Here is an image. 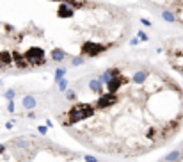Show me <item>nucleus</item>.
Returning <instances> with one entry per match:
<instances>
[{
  "instance_id": "nucleus-1",
  "label": "nucleus",
  "mask_w": 183,
  "mask_h": 162,
  "mask_svg": "<svg viewBox=\"0 0 183 162\" xmlns=\"http://www.w3.org/2000/svg\"><path fill=\"white\" fill-rule=\"evenodd\" d=\"M61 126L85 148L112 157H142L183 128V87L141 59H121L68 86Z\"/></svg>"
},
{
  "instance_id": "nucleus-2",
  "label": "nucleus",
  "mask_w": 183,
  "mask_h": 162,
  "mask_svg": "<svg viewBox=\"0 0 183 162\" xmlns=\"http://www.w3.org/2000/svg\"><path fill=\"white\" fill-rule=\"evenodd\" d=\"M142 4L162 20L183 27V0H142Z\"/></svg>"
},
{
  "instance_id": "nucleus-3",
  "label": "nucleus",
  "mask_w": 183,
  "mask_h": 162,
  "mask_svg": "<svg viewBox=\"0 0 183 162\" xmlns=\"http://www.w3.org/2000/svg\"><path fill=\"white\" fill-rule=\"evenodd\" d=\"M162 48L169 68L183 77V36H171L163 39Z\"/></svg>"
},
{
  "instance_id": "nucleus-4",
  "label": "nucleus",
  "mask_w": 183,
  "mask_h": 162,
  "mask_svg": "<svg viewBox=\"0 0 183 162\" xmlns=\"http://www.w3.org/2000/svg\"><path fill=\"white\" fill-rule=\"evenodd\" d=\"M23 105H25V107H34V98H25V100H23Z\"/></svg>"
}]
</instances>
